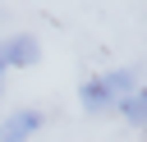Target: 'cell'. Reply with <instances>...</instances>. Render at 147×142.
Wrapping results in <instances>:
<instances>
[{"label": "cell", "instance_id": "1", "mask_svg": "<svg viewBox=\"0 0 147 142\" xmlns=\"http://www.w3.org/2000/svg\"><path fill=\"white\" fill-rule=\"evenodd\" d=\"M133 96V73L129 69H115V73H101L83 87V105L87 110H110V105H124Z\"/></svg>", "mask_w": 147, "mask_h": 142}, {"label": "cell", "instance_id": "2", "mask_svg": "<svg viewBox=\"0 0 147 142\" xmlns=\"http://www.w3.org/2000/svg\"><path fill=\"white\" fill-rule=\"evenodd\" d=\"M37 128H41V110H14L0 128V142H28Z\"/></svg>", "mask_w": 147, "mask_h": 142}, {"label": "cell", "instance_id": "3", "mask_svg": "<svg viewBox=\"0 0 147 142\" xmlns=\"http://www.w3.org/2000/svg\"><path fill=\"white\" fill-rule=\"evenodd\" d=\"M0 50H5V64L9 69L37 64V37H9V41H0Z\"/></svg>", "mask_w": 147, "mask_h": 142}, {"label": "cell", "instance_id": "4", "mask_svg": "<svg viewBox=\"0 0 147 142\" xmlns=\"http://www.w3.org/2000/svg\"><path fill=\"white\" fill-rule=\"evenodd\" d=\"M119 110H124V119H129V124H147V87H138Z\"/></svg>", "mask_w": 147, "mask_h": 142}, {"label": "cell", "instance_id": "5", "mask_svg": "<svg viewBox=\"0 0 147 142\" xmlns=\"http://www.w3.org/2000/svg\"><path fill=\"white\" fill-rule=\"evenodd\" d=\"M5 73H9V64H5V50H0V78H5Z\"/></svg>", "mask_w": 147, "mask_h": 142}]
</instances>
